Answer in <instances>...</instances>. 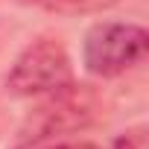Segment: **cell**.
<instances>
[{"label": "cell", "mask_w": 149, "mask_h": 149, "mask_svg": "<svg viewBox=\"0 0 149 149\" xmlns=\"http://www.w3.org/2000/svg\"><path fill=\"white\" fill-rule=\"evenodd\" d=\"M67 85H73V64L67 50L53 38L32 41L6 76V88L15 97H50Z\"/></svg>", "instance_id": "2"}, {"label": "cell", "mask_w": 149, "mask_h": 149, "mask_svg": "<svg viewBox=\"0 0 149 149\" xmlns=\"http://www.w3.org/2000/svg\"><path fill=\"white\" fill-rule=\"evenodd\" d=\"M94 108H97V102H94L91 91L67 85V88L50 94L47 102L26 117L18 146H32V143L53 137V134H67V132L85 129L94 120Z\"/></svg>", "instance_id": "3"}, {"label": "cell", "mask_w": 149, "mask_h": 149, "mask_svg": "<svg viewBox=\"0 0 149 149\" xmlns=\"http://www.w3.org/2000/svg\"><path fill=\"white\" fill-rule=\"evenodd\" d=\"M24 3H32L50 12H94V9L111 6L114 0H24Z\"/></svg>", "instance_id": "4"}, {"label": "cell", "mask_w": 149, "mask_h": 149, "mask_svg": "<svg viewBox=\"0 0 149 149\" xmlns=\"http://www.w3.org/2000/svg\"><path fill=\"white\" fill-rule=\"evenodd\" d=\"M146 47H149V35L143 26L123 21H102L85 32L82 64L94 76L111 79L134 67L146 56Z\"/></svg>", "instance_id": "1"}, {"label": "cell", "mask_w": 149, "mask_h": 149, "mask_svg": "<svg viewBox=\"0 0 149 149\" xmlns=\"http://www.w3.org/2000/svg\"><path fill=\"white\" fill-rule=\"evenodd\" d=\"M47 149H102L91 140H70V143H56V146H47Z\"/></svg>", "instance_id": "6"}, {"label": "cell", "mask_w": 149, "mask_h": 149, "mask_svg": "<svg viewBox=\"0 0 149 149\" xmlns=\"http://www.w3.org/2000/svg\"><path fill=\"white\" fill-rule=\"evenodd\" d=\"M114 149H149L146 126H132L114 137Z\"/></svg>", "instance_id": "5"}]
</instances>
